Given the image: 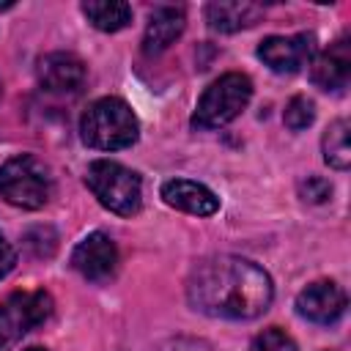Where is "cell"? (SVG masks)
<instances>
[{"label":"cell","mask_w":351,"mask_h":351,"mask_svg":"<svg viewBox=\"0 0 351 351\" xmlns=\"http://www.w3.org/2000/svg\"><path fill=\"white\" fill-rule=\"evenodd\" d=\"M321 148H324V159L329 167L346 170L351 165V143H348V121L346 118H337L329 123V129L324 132Z\"/></svg>","instance_id":"16"},{"label":"cell","mask_w":351,"mask_h":351,"mask_svg":"<svg viewBox=\"0 0 351 351\" xmlns=\"http://www.w3.org/2000/svg\"><path fill=\"white\" fill-rule=\"evenodd\" d=\"M315 52V38L307 33L299 36H269L258 47V58L277 74H296L310 63Z\"/></svg>","instance_id":"8"},{"label":"cell","mask_w":351,"mask_h":351,"mask_svg":"<svg viewBox=\"0 0 351 351\" xmlns=\"http://www.w3.org/2000/svg\"><path fill=\"white\" fill-rule=\"evenodd\" d=\"M250 99H252V82L247 74H239V71L222 74L203 90L197 110L192 115V126L197 129L225 126L250 104Z\"/></svg>","instance_id":"5"},{"label":"cell","mask_w":351,"mask_h":351,"mask_svg":"<svg viewBox=\"0 0 351 351\" xmlns=\"http://www.w3.org/2000/svg\"><path fill=\"white\" fill-rule=\"evenodd\" d=\"M299 195L307 200V203H326L332 197V184L321 176H307L302 184H299Z\"/></svg>","instance_id":"19"},{"label":"cell","mask_w":351,"mask_h":351,"mask_svg":"<svg viewBox=\"0 0 351 351\" xmlns=\"http://www.w3.org/2000/svg\"><path fill=\"white\" fill-rule=\"evenodd\" d=\"M25 351H47V348H38V346H33V348H25Z\"/></svg>","instance_id":"22"},{"label":"cell","mask_w":351,"mask_h":351,"mask_svg":"<svg viewBox=\"0 0 351 351\" xmlns=\"http://www.w3.org/2000/svg\"><path fill=\"white\" fill-rule=\"evenodd\" d=\"M310 77L324 90H343L348 85V77H351V47H348V41L340 38L326 52H321L313 60Z\"/></svg>","instance_id":"12"},{"label":"cell","mask_w":351,"mask_h":351,"mask_svg":"<svg viewBox=\"0 0 351 351\" xmlns=\"http://www.w3.org/2000/svg\"><path fill=\"white\" fill-rule=\"evenodd\" d=\"M52 315V296L47 291H16L0 302V351H8L30 329Z\"/></svg>","instance_id":"6"},{"label":"cell","mask_w":351,"mask_h":351,"mask_svg":"<svg viewBox=\"0 0 351 351\" xmlns=\"http://www.w3.org/2000/svg\"><path fill=\"white\" fill-rule=\"evenodd\" d=\"M14 263H16V252H14V247L5 241V236L0 233V280L14 269Z\"/></svg>","instance_id":"20"},{"label":"cell","mask_w":351,"mask_h":351,"mask_svg":"<svg viewBox=\"0 0 351 351\" xmlns=\"http://www.w3.org/2000/svg\"><path fill=\"white\" fill-rule=\"evenodd\" d=\"M315 118V104L307 99V96H293L288 104H285V112H282V121L288 129L293 132H302L313 123Z\"/></svg>","instance_id":"17"},{"label":"cell","mask_w":351,"mask_h":351,"mask_svg":"<svg viewBox=\"0 0 351 351\" xmlns=\"http://www.w3.org/2000/svg\"><path fill=\"white\" fill-rule=\"evenodd\" d=\"M184 25H186L184 8H178V5L154 8L151 16H148V25H145V36H143V52L145 55L165 52L184 33Z\"/></svg>","instance_id":"13"},{"label":"cell","mask_w":351,"mask_h":351,"mask_svg":"<svg viewBox=\"0 0 351 351\" xmlns=\"http://www.w3.org/2000/svg\"><path fill=\"white\" fill-rule=\"evenodd\" d=\"M271 296H274L271 277L252 261L236 255L206 258L192 269L186 280L189 304L214 318H230V321L258 318L271 304Z\"/></svg>","instance_id":"1"},{"label":"cell","mask_w":351,"mask_h":351,"mask_svg":"<svg viewBox=\"0 0 351 351\" xmlns=\"http://www.w3.org/2000/svg\"><path fill=\"white\" fill-rule=\"evenodd\" d=\"M0 197L16 208H41L52 197L49 167L33 154L11 156L0 167Z\"/></svg>","instance_id":"4"},{"label":"cell","mask_w":351,"mask_h":351,"mask_svg":"<svg viewBox=\"0 0 351 351\" xmlns=\"http://www.w3.org/2000/svg\"><path fill=\"white\" fill-rule=\"evenodd\" d=\"M5 8H14V3H0V11H5Z\"/></svg>","instance_id":"21"},{"label":"cell","mask_w":351,"mask_h":351,"mask_svg":"<svg viewBox=\"0 0 351 351\" xmlns=\"http://www.w3.org/2000/svg\"><path fill=\"white\" fill-rule=\"evenodd\" d=\"M250 351H296V343L280 326H269L261 335H255V340L250 343Z\"/></svg>","instance_id":"18"},{"label":"cell","mask_w":351,"mask_h":351,"mask_svg":"<svg viewBox=\"0 0 351 351\" xmlns=\"http://www.w3.org/2000/svg\"><path fill=\"white\" fill-rule=\"evenodd\" d=\"M71 266L90 282H107L118 269V247L107 233H88L74 247Z\"/></svg>","instance_id":"7"},{"label":"cell","mask_w":351,"mask_h":351,"mask_svg":"<svg viewBox=\"0 0 351 351\" xmlns=\"http://www.w3.org/2000/svg\"><path fill=\"white\" fill-rule=\"evenodd\" d=\"M162 197L167 206L173 208H181L186 214H195V217H211L217 208H219V197L197 184V181H189V178H173V181H165L162 186Z\"/></svg>","instance_id":"11"},{"label":"cell","mask_w":351,"mask_h":351,"mask_svg":"<svg viewBox=\"0 0 351 351\" xmlns=\"http://www.w3.org/2000/svg\"><path fill=\"white\" fill-rule=\"evenodd\" d=\"M38 82L49 93H74L85 82V63L71 52H49L38 58Z\"/></svg>","instance_id":"10"},{"label":"cell","mask_w":351,"mask_h":351,"mask_svg":"<svg viewBox=\"0 0 351 351\" xmlns=\"http://www.w3.org/2000/svg\"><path fill=\"white\" fill-rule=\"evenodd\" d=\"M82 14L101 33L123 30L132 22V5L121 3V0H85L82 3Z\"/></svg>","instance_id":"15"},{"label":"cell","mask_w":351,"mask_h":351,"mask_svg":"<svg viewBox=\"0 0 351 351\" xmlns=\"http://www.w3.org/2000/svg\"><path fill=\"white\" fill-rule=\"evenodd\" d=\"M85 184L107 211L121 217H132L140 211V203H143L140 176L123 167L121 162H112V159L90 162L85 173Z\"/></svg>","instance_id":"3"},{"label":"cell","mask_w":351,"mask_h":351,"mask_svg":"<svg viewBox=\"0 0 351 351\" xmlns=\"http://www.w3.org/2000/svg\"><path fill=\"white\" fill-rule=\"evenodd\" d=\"M80 134L85 145L99 148V151H121L137 143L140 126L132 112V107L118 99V96H104L93 101L82 121H80Z\"/></svg>","instance_id":"2"},{"label":"cell","mask_w":351,"mask_h":351,"mask_svg":"<svg viewBox=\"0 0 351 351\" xmlns=\"http://www.w3.org/2000/svg\"><path fill=\"white\" fill-rule=\"evenodd\" d=\"M296 310L313 324H335L346 313V291L332 280L310 282L296 296Z\"/></svg>","instance_id":"9"},{"label":"cell","mask_w":351,"mask_h":351,"mask_svg":"<svg viewBox=\"0 0 351 351\" xmlns=\"http://www.w3.org/2000/svg\"><path fill=\"white\" fill-rule=\"evenodd\" d=\"M263 8L255 3H208L206 5V19L211 30L219 33H236L241 27H250L261 19Z\"/></svg>","instance_id":"14"}]
</instances>
